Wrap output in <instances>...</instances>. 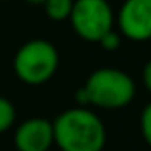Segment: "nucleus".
Wrapping results in <instances>:
<instances>
[{
  "label": "nucleus",
  "mask_w": 151,
  "mask_h": 151,
  "mask_svg": "<svg viewBox=\"0 0 151 151\" xmlns=\"http://www.w3.org/2000/svg\"><path fill=\"white\" fill-rule=\"evenodd\" d=\"M59 68L57 48L45 39H32L22 45L13 59V69L18 80L27 86L46 84Z\"/></svg>",
  "instance_id": "nucleus-3"
},
{
  "label": "nucleus",
  "mask_w": 151,
  "mask_h": 151,
  "mask_svg": "<svg viewBox=\"0 0 151 151\" xmlns=\"http://www.w3.org/2000/svg\"><path fill=\"white\" fill-rule=\"evenodd\" d=\"M27 2H30V4H45L46 0H27Z\"/></svg>",
  "instance_id": "nucleus-12"
},
{
  "label": "nucleus",
  "mask_w": 151,
  "mask_h": 151,
  "mask_svg": "<svg viewBox=\"0 0 151 151\" xmlns=\"http://www.w3.org/2000/svg\"><path fill=\"white\" fill-rule=\"evenodd\" d=\"M0 2H7V0H0Z\"/></svg>",
  "instance_id": "nucleus-13"
},
{
  "label": "nucleus",
  "mask_w": 151,
  "mask_h": 151,
  "mask_svg": "<svg viewBox=\"0 0 151 151\" xmlns=\"http://www.w3.org/2000/svg\"><path fill=\"white\" fill-rule=\"evenodd\" d=\"M69 22L80 39L98 43L112 30L114 13L107 0H73Z\"/></svg>",
  "instance_id": "nucleus-4"
},
{
  "label": "nucleus",
  "mask_w": 151,
  "mask_h": 151,
  "mask_svg": "<svg viewBox=\"0 0 151 151\" xmlns=\"http://www.w3.org/2000/svg\"><path fill=\"white\" fill-rule=\"evenodd\" d=\"M142 80H144V86H146L147 93L151 94V59L146 62V66L142 69Z\"/></svg>",
  "instance_id": "nucleus-11"
},
{
  "label": "nucleus",
  "mask_w": 151,
  "mask_h": 151,
  "mask_svg": "<svg viewBox=\"0 0 151 151\" xmlns=\"http://www.w3.org/2000/svg\"><path fill=\"white\" fill-rule=\"evenodd\" d=\"M43 6L50 20L62 22V20H69L71 9H73V0H46Z\"/></svg>",
  "instance_id": "nucleus-7"
},
{
  "label": "nucleus",
  "mask_w": 151,
  "mask_h": 151,
  "mask_svg": "<svg viewBox=\"0 0 151 151\" xmlns=\"http://www.w3.org/2000/svg\"><path fill=\"white\" fill-rule=\"evenodd\" d=\"M135 93V82L128 73L116 68H100L93 71L86 84L75 93V100L78 107L93 105L105 110H117L128 107Z\"/></svg>",
  "instance_id": "nucleus-2"
},
{
  "label": "nucleus",
  "mask_w": 151,
  "mask_h": 151,
  "mask_svg": "<svg viewBox=\"0 0 151 151\" xmlns=\"http://www.w3.org/2000/svg\"><path fill=\"white\" fill-rule=\"evenodd\" d=\"M16 151H50L53 146V126L46 117H29L20 123L13 135Z\"/></svg>",
  "instance_id": "nucleus-6"
},
{
  "label": "nucleus",
  "mask_w": 151,
  "mask_h": 151,
  "mask_svg": "<svg viewBox=\"0 0 151 151\" xmlns=\"http://www.w3.org/2000/svg\"><path fill=\"white\" fill-rule=\"evenodd\" d=\"M117 25L130 41L151 39V0H124L117 13Z\"/></svg>",
  "instance_id": "nucleus-5"
},
{
  "label": "nucleus",
  "mask_w": 151,
  "mask_h": 151,
  "mask_svg": "<svg viewBox=\"0 0 151 151\" xmlns=\"http://www.w3.org/2000/svg\"><path fill=\"white\" fill-rule=\"evenodd\" d=\"M140 135L151 147V101L140 112Z\"/></svg>",
  "instance_id": "nucleus-9"
},
{
  "label": "nucleus",
  "mask_w": 151,
  "mask_h": 151,
  "mask_svg": "<svg viewBox=\"0 0 151 151\" xmlns=\"http://www.w3.org/2000/svg\"><path fill=\"white\" fill-rule=\"evenodd\" d=\"M16 121V109L11 100L0 96V135L6 133L14 126Z\"/></svg>",
  "instance_id": "nucleus-8"
},
{
  "label": "nucleus",
  "mask_w": 151,
  "mask_h": 151,
  "mask_svg": "<svg viewBox=\"0 0 151 151\" xmlns=\"http://www.w3.org/2000/svg\"><path fill=\"white\" fill-rule=\"evenodd\" d=\"M98 43H100V46H101L103 50H107V52H114V50H117V48L121 46V34L116 32V30L112 29V30L107 32Z\"/></svg>",
  "instance_id": "nucleus-10"
},
{
  "label": "nucleus",
  "mask_w": 151,
  "mask_h": 151,
  "mask_svg": "<svg viewBox=\"0 0 151 151\" xmlns=\"http://www.w3.org/2000/svg\"><path fill=\"white\" fill-rule=\"evenodd\" d=\"M53 146L60 151H103L107 130L100 116L87 107H73L53 121Z\"/></svg>",
  "instance_id": "nucleus-1"
}]
</instances>
